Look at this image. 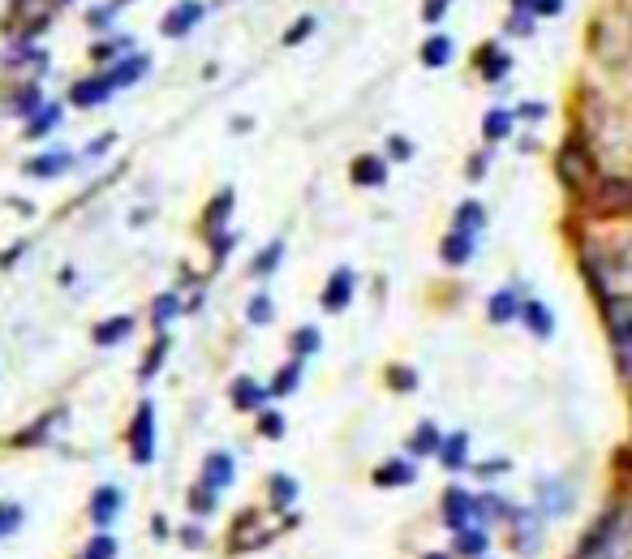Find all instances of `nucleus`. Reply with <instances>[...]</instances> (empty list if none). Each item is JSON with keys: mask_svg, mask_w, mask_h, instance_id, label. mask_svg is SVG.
Segmentation results:
<instances>
[{"mask_svg": "<svg viewBox=\"0 0 632 559\" xmlns=\"http://www.w3.org/2000/svg\"><path fill=\"white\" fill-rule=\"evenodd\" d=\"M215 508V491H211V486H194V491H190V512H211Z\"/></svg>", "mask_w": 632, "mask_h": 559, "instance_id": "c9c22d12", "label": "nucleus"}, {"mask_svg": "<svg viewBox=\"0 0 632 559\" xmlns=\"http://www.w3.org/2000/svg\"><path fill=\"white\" fill-rule=\"evenodd\" d=\"M314 349H319V332H314V327H301V332L293 336V353L306 357V353H314Z\"/></svg>", "mask_w": 632, "mask_h": 559, "instance_id": "f704fd0d", "label": "nucleus"}, {"mask_svg": "<svg viewBox=\"0 0 632 559\" xmlns=\"http://www.w3.org/2000/svg\"><path fill=\"white\" fill-rule=\"evenodd\" d=\"M594 280L602 284V293H611L615 284H632V237H620L615 246H602L594 254Z\"/></svg>", "mask_w": 632, "mask_h": 559, "instance_id": "7ed1b4c3", "label": "nucleus"}, {"mask_svg": "<svg viewBox=\"0 0 632 559\" xmlns=\"http://www.w3.org/2000/svg\"><path fill=\"white\" fill-rule=\"evenodd\" d=\"M392 383H396V387H413V375H409V370H396Z\"/></svg>", "mask_w": 632, "mask_h": 559, "instance_id": "09e8293b", "label": "nucleus"}, {"mask_svg": "<svg viewBox=\"0 0 632 559\" xmlns=\"http://www.w3.org/2000/svg\"><path fill=\"white\" fill-rule=\"evenodd\" d=\"M465 456H469V435H465V430H456V435L443 439L439 461L448 465V469H465Z\"/></svg>", "mask_w": 632, "mask_h": 559, "instance_id": "2eb2a0df", "label": "nucleus"}, {"mask_svg": "<svg viewBox=\"0 0 632 559\" xmlns=\"http://www.w3.org/2000/svg\"><path fill=\"white\" fill-rule=\"evenodd\" d=\"M129 332H134V319H129V314H117V319H108V323L95 327V344H117Z\"/></svg>", "mask_w": 632, "mask_h": 559, "instance_id": "f3484780", "label": "nucleus"}, {"mask_svg": "<svg viewBox=\"0 0 632 559\" xmlns=\"http://www.w3.org/2000/svg\"><path fill=\"white\" fill-rule=\"evenodd\" d=\"M172 314H177V297H160V301H155V327H164Z\"/></svg>", "mask_w": 632, "mask_h": 559, "instance_id": "ea45409f", "label": "nucleus"}, {"mask_svg": "<svg viewBox=\"0 0 632 559\" xmlns=\"http://www.w3.org/2000/svg\"><path fill=\"white\" fill-rule=\"evenodd\" d=\"M151 534H155V538H160V542H164V538L172 534V529H168V521H164V516H151Z\"/></svg>", "mask_w": 632, "mask_h": 559, "instance_id": "49530a36", "label": "nucleus"}, {"mask_svg": "<svg viewBox=\"0 0 632 559\" xmlns=\"http://www.w3.org/2000/svg\"><path fill=\"white\" fill-rule=\"evenodd\" d=\"M521 319H525V327L534 332L538 340H547L551 332H555V319H551V310L542 306V301H525L521 306Z\"/></svg>", "mask_w": 632, "mask_h": 559, "instance_id": "ddd939ff", "label": "nucleus"}, {"mask_svg": "<svg viewBox=\"0 0 632 559\" xmlns=\"http://www.w3.org/2000/svg\"><path fill=\"white\" fill-rule=\"evenodd\" d=\"M456 538H461V542H456V551H461V555H482V551H486V534H482L478 525L461 529V534H456Z\"/></svg>", "mask_w": 632, "mask_h": 559, "instance_id": "bb28decb", "label": "nucleus"}, {"mask_svg": "<svg viewBox=\"0 0 632 559\" xmlns=\"http://www.w3.org/2000/svg\"><path fill=\"white\" fill-rule=\"evenodd\" d=\"M297 379H301V362H289L276 375V383H271V396H289L293 387H297Z\"/></svg>", "mask_w": 632, "mask_h": 559, "instance_id": "c85d7f7f", "label": "nucleus"}, {"mask_svg": "<svg viewBox=\"0 0 632 559\" xmlns=\"http://www.w3.org/2000/svg\"><path fill=\"white\" fill-rule=\"evenodd\" d=\"M542 495H547V516H564V512H568V499H572L568 486L547 482V486H542Z\"/></svg>", "mask_w": 632, "mask_h": 559, "instance_id": "393cba45", "label": "nucleus"}, {"mask_svg": "<svg viewBox=\"0 0 632 559\" xmlns=\"http://www.w3.org/2000/svg\"><path fill=\"white\" fill-rule=\"evenodd\" d=\"M448 56H452V39H448V35H435V39H430L426 48H422V65L443 69V65H448Z\"/></svg>", "mask_w": 632, "mask_h": 559, "instance_id": "412c9836", "label": "nucleus"}, {"mask_svg": "<svg viewBox=\"0 0 632 559\" xmlns=\"http://www.w3.org/2000/svg\"><path fill=\"white\" fill-rule=\"evenodd\" d=\"M439 448H443V439H439V430L430 426V422H422L418 430H413V439H409V452L413 456H439Z\"/></svg>", "mask_w": 632, "mask_h": 559, "instance_id": "dca6fc26", "label": "nucleus"}, {"mask_svg": "<svg viewBox=\"0 0 632 559\" xmlns=\"http://www.w3.org/2000/svg\"><path fill=\"white\" fill-rule=\"evenodd\" d=\"M469 254H473V241H469V237L448 233V241H443V263L461 267V263H469Z\"/></svg>", "mask_w": 632, "mask_h": 559, "instance_id": "b1692460", "label": "nucleus"}, {"mask_svg": "<svg viewBox=\"0 0 632 559\" xmlns=\"http://www.w3.org/2000/svg\"><path fill=\"white\" fill-rule=\"evenodd\" d=\"M486 138H491V142H499V138H508V129H512V112H504V108H499V112H486Z\"/></svg>", "mask_w": 632, "mask_h": 559, "instance_id": "cd10ccee", "label": "nucleus"}, {"mask_svg": "<svg viewBox=\"0 0 632 559\" xmlns=\"http://www.w3.org/2000/svg\"><path fill=\"white\" fill-rule=\"evenodd\" d=\"M198 18H203V5H198V0H181V5L164 18V35H185Z\"/></svg>", "mask_w": 632, "mask_h": 559, "instance_id": "f8f14e48", "label": "nucleus"}, {"mask_svg": "<svg viewBox=\"0 0 632 559\" xmlns=\"http://www.w3.org/2000/svg\"><path fill=\"white\" fill-rule=\"evenodd\" d=\"M620 362H624V370L632 375V336H624V340H620Z\"/></svg>", "mask_w": 632, "mask_h": 559, "instance_id": "c03bdc74", "label": "nucleus"}, {"mask_svg": "<svg viewBox=\"0 0 632 559\" xmlns=\"http://www.w3.org/2000/svg\"><path fill=\"white\" fill-rule=\"evenodd\" d=\"M280 254H284V246L280 241H271V246L254 258V276H267V271H276V263H280Z\"/></svg>", "mask_w": 632, "mask_h": 559, "instance_id": "473e14b6", "label": "nucleus"}, {"mask_svg": "<svg viewBox=\"0 0 632 559\" xmlns=\"http://www.w3.org/2000/svg\"><path fill=\"white\" fill-rule=\"evenodd\" d=\"M486 314H491L495 323H508L512 314H516V297H512V293H495L491 306H486Z\"/></svg>", "mask_w": 632, "mask_h": 559, "instance_id": "c756f323", "label": "nucleus"}, {"mask_svg": "<svg viewBox=\"0 0 632 559\" xmlns=\"http://www.w3.org/2000/svg\"><path fill=\"white\" fill-rule=\"evenodd\" d=\"M448 5H452V0H426V13H422V18H426V22H439Z\"/></svg>", "mask_w": 632, "mask_h": 559, "instance_id": "79ce46f5", "label": "nucleus"}, {"mask_svg": "<svg viewBox=\"0 0 632 559\" xmlns=\"http://www.w3.org/2000/svg\"><path fill=\"white\" fill-rule=\"evenodd\" d=\"M108 78L104 82H78L74 86V104H99V99H108Z\"/></svg>", "mask_w": 632, "mask_h": 559, "instance_id": "a878e982", "label": "nucleus"}, {"mask_svg": "<svg viewBox=\"0 0 632 559\" xmlns=\"http://www.w3.org/2000/svg\"><path fill=\"white\" fill-rule=\"evenodd\" d=\"M181 538H185V547H198V542H203V529H194V525H190Z\"/></svg>", "mask_w": 632, "mask_h": 559, "instance_id": "de8ad7c7", "label": "nucleus"}, {"mask_svg": "<svg viewBox=\"0 0 632 559\" xmlns=\"http://www.w3.org/2000/svg\"><path fill=\"white\" fill-rule=\"evenodd\" d=\"M18 521H22V508H18V504H5V508H0V534L18 529Z\"/></svg>", "mask_w": 632, "mask_h": 559, "instance_id": "a19ab883", "label": "nucleus"}, {"mask_svg": "<svg viewBox=\"0 0 632 559\" xmlns=\"http://www.w3.org/2000/svg\"><path fill=\"white\" fill-rule=\"evenodd\" d=\"M164 353H168V336L155 340V344H151V353L142 357V379H151L155 370H160V357H164Z\"/></svg>", "mask_w": 632, "mask_h": 559, "instance_id": "72a5a7b5", "label": "nucleus"}, {"mask_svg": "<svg viewBox=\"0 0 632 559\" xmlns=\"http://www.w3.org/2000/svg\"><path fill=\"white\" fill-rule=\"evenodd\" d=\"M375 482L379 486H409L413 482V465L409 461H387V465H379Z\"/></svg>", "mask_w": 632, "mask_h": 559, "instance_id": "6ab92c4d", "label": "nucleus"}, {"mask_svg": "<svg viewBox=\"0 0 632 559\" xmlns=\"http://www.w3.org/2000/svg\"><path fill=\"white\" fill-rule=\"evenodd\" d=\"M271 542V525H267V512L263 508H250V512H241L233 529H228V551L233 555H246V551H258V547H267Z\"/></svg>", "mask_w": 632, "mask_h": 559, "instance_id": "20e7f679", "label": "nucleus"}, {"mask_svg": "<svg viewBox=\"0 0 632 559\" xmlns=\"http://www.w3.org/2000/svg\"><path fill=\"white\" fill-rule=\"evenodd\" d=\"M349 297H353V271H349V267H340L336 276L327 280V289H323V306L336 314V310L349 306Z\"/></svg>", "mask_w": 632, "mask_h": 559, "instance_id": "9d476101", "label": "nucleus"}, {"mask_svg": "<svg viewBox=\"0 0 632 559\" xmlns=\"http://www.w3.org/2000/svg\"><path fill=\"white\" fill-rule=\"evenodd\" d=\"M82 559H117V538H112V534H95Z\"/></svg>", "mask_w": 632, "mask_h": 559, "instance_id": "7c9ffc66", "label": "nucleus"}, {"mask_svg": "<svg viewBox=\"0 0 632 559\" xmlns=\"http://www.w3.org/2000/svg\"><path fill=\"white\" fill-rule=\"evenodd\" d=\"M233 473H237V465H233V456L228 452H211L207 461H203V486H211L215 495L224 491L228 482H233Z\"/></svg>", "mask_w": 632, "mask_h": 559, "instance_id": "1a4fd4ad", "label": "nucleus"}, {"mask_svg": "<svg viewBox=\"0 0 632 559\" xmlns=\"http://www.w3.org/2000/svg\"><path fill=\"white\" fill-rule=\"evenodd\" d=\"M246 314H250V323H267V319H271V301L258 293V297L250 301V310H246Z\"/></svg>", "mask_w": 632, "mask_h": 559, "instance_id": "58836bf2", "label": "nucleus"}, {"mask_svg": "<svg viewBox=\"0 0 632 559\" xmlns=\"http://www.w3.org/2000/svg\"><path fill=\"white\" fill-rule=\"evenodd\" d=\"M310 26H314L310 18H301V26H293V31H289V35H284V39H289V43H297V39H306V35H310Z\"/></svg>", "mask_w": 632, "mask_h": 559, "instance_id": "a18cd8bd", "label": "nucleus"}, {"mask_svg": "<svg viewBox=\"0 0 632 559\" xmlns=\"http://www.w3.org/2000/svg\"><path fill=\"white\" fill-rule=\"evenodd\" d=\"M117 512H121V491H117V486H99V491L91 495V521L108 525Z\"/></svg>", "mask_w": 632, "mask_h": 559, "instance_id": "9b49d317", "label": "nucleus"}, {"mask_svg": "<svg viewBox=\"0 0 632 559\" xmlns=\"http://www.w3.org/2000/svg\"><path fill=\"white\" fill-rule=\"evenodd\" d=\"M426 559H443V555H426Z\"/></svg>", "mask_w": 632, "mask_h": 559, "instance_id": "8fccbe9b", "label": "nucleus"}, {"mask_svg": "<svg viewBox=\"0 0 632 559\" xmlns=\"http://www.w3.org/2000/svg\"><path fill=\"white\" fill-rule=\"evenodd\" d=\"M258 430H263L267 439H280L284 435V418H280V413H263V418H258Z\"/></svg>", "mask_w": 632, "mask_h": 559, "instance_id": "4c0bfd02", "label": "nucleus"}, {"mask_svg": "<svg viewBox=\"0 0 632 559\" xmlns=\"http://www.w3.org/2000/svg\"><path fill=\"white\" fill-rule=\"evenodd\" d=\"M267 491H271V508H289L297 499V482L284 478V473H276V478L267 482Z\"/></svg>", "mask_w": 632, "mask_h": 559, "instance_id": "5701e85b", "label": "nucleus"}, {"mask_svg": "<svg viewBox=\"0 0 632 559\" xmlns=\"http://www.w3.org/2000/svg\"><path fill=\"white\" fill-rule=\"evenodd\" d=\"M452 233L478 241V233H482V207L478 203H461V211H456V220H452Z\"/></svg>", "mask_w": 632, "mask_h": 559, "instance_id": "4468645a", "label": "nucleus"}, {"mask_svg": "<svg viewBox=\"0 0 632 559\" xmlns=\"http://www.w3.org/2000/svg\"><path fill=\"white\" fill-rule=\"evenodd\" d=\"M263 400H267V392H263V387H258L254 379H237V383H233V405H237V409H258Z\"/></svg>", "mask_w": 632, "mask_h": 559, "instance_id": "a211bd4d", "label": "nucleus"}, {"mask_svg": "<svg viewBox=\"0 0 632 559\" xmlns=\"http://www.w3.org/2000/svg\"><path fill=\"white\" fill-rule=\"evenodd\" d=\"M482 56H486V61H482V74H486V78H504V74H508L512 61H508V56L499 52V48H486Z\"/></svg>", "mask_w": 632, "mask_h": 559, "instance_id": "2f4dec72", "label": "nucleus"}, {"mask_svg": "<svg viewBox=\"0 0 632 559\" xmlns=\"http://www.w3.org/2000/svg\"><path fill=\"white\" fill-rule=\"evenodd\" d=\"M590 52L607 69H620L632 61V9L624 5L598 9V18L590 22Z\"/></svg>", "mask_w": 632, "mask_h": 559, "instance_id": "f257e3e1", "label": "nucleus"}, {"mask_svg": "<svg viewBox=\"0 0 632 559\" xmlns=\"http://www.w3.org/2000/svg\"><path fill=\"white\" fill-rule=\"evenodd\" d=\"M473 516H478V499H469L465 491H448L443 495V521L452 529H469Z\"/></svg>", "mask_w": 632, "mask_h": 559, "instance_id": "6e6552de", "label": "nucleus"}, {"mask_svg": "<svg viewBox=\"0 0 632 559\" xmlns=\"http://www.w3.org/2000/svg\"><path fill=\"white\" fill-rule=\"evenodd\" d=\"M383 177H387V164L375 160V155H362V160L353 164V181H357V185H379Z\"/></svg>", "mask_w": 632, "mask_h": 559, "instance_id": "aec40b11", "label": "nucleus"}, {"mask_svg": "<svg viewBox=\"0 0 632 559\" xmlns=\"http://www.w3.org/2000/svg\"><path fill=\"white\" fill-rule=\"evenodd\" d=\"M559 9H564V0H534V9H529V13L547 18V13H559Z\"/></svg>", "mask_w": 632, "mask_h": 559, "instance_id": "37998d69", "label": "nucleus"}, {"mask_svg": "<svg viewBox=\"0 0 632 559\" xmlns=\"http://www.w3.org/2000/svg\"><path fill=\"white\" fill-rule=\"evenodd\" d=\"M555 172H559V181L568 185V190H590V181H594V155L581 147L577 138L568 142L564 151H559V160H555Z\"/></svg>", "mask_w": 632, "mask_h": 559, "instance_id": "423d86ee", "label": "nucleus"}, {"mask_svg": "<svg viewBox=\"0 0 632 559\" xmlns=\"http://www.w3.org/2000/svg\"><path fill=\"white\" fill-rule=\"evenodd\" d=\"M228 207H233V194H220V198H215V203H211V211H207V233H215V224H220L224 220V215H228Z\"/></svg>", "mask_w": 632, "mask_h": 559, "instance_id": "e433bc0d", "label": "nucleus"}, {"mask_svg": "<svg viewBox=\"0 0 632 559\" xmlns=\"http://www.w3.org/2000/svg\"><path fill=\"white\" fill-rule=\"evenodd\" d=\"M65 168H69V155H65V151L39 155L35 164H26V172H31V177H56V172H65Z\"/></svg>", "mask_w": 632, "mask_h": 559, "instance_id": "4be33fe9", "label": "nucleus"}, {"mask_svg": "<svg viewBox=\"0 0 632 559\" xmlns=\"http://www.w3.org/2000/svg\"><path fill=\"white\" fill-rule=\"evenodd\" d=\"M628 529H632V516L624 508L602 512L598 521L585 529V538H581V547H577V555H572V559H624L632 551Z\"/></svg>", "mask_w": 632, "mask_h": 559, "instance_id": "f03ea898", "label": "nucleus"}, {"mask_svg": "<svg viewBox=\"0 0 632 559\" xmlns=\"http://www.w3.org/2000/svg\"><path fill=\"white\" fill-rule=\"evenodd\" d=\"M590 211L611 220V215H632V177H607L594 185L590 194Z\"/></svg>", "mask_w": 632, "mask_h": 559, "instance_id": "39448f33", "label": "nucleus"}, {"mask_svg": "<svg viewBox=\"0 0 632 559\" xmlns=\"http://www.w3.org/2000/svg\"><path fill=\"white\" fill-rule=\"evenodd\" d=\"M129 456H134L138 465H147L155 456V409H151V400H142L134 422H129Z\"/></svg>", "mask_w": 632, "mask_h": 559, "instance_id": "0eeeda50", "label": "nucleus"}]
</instances>
